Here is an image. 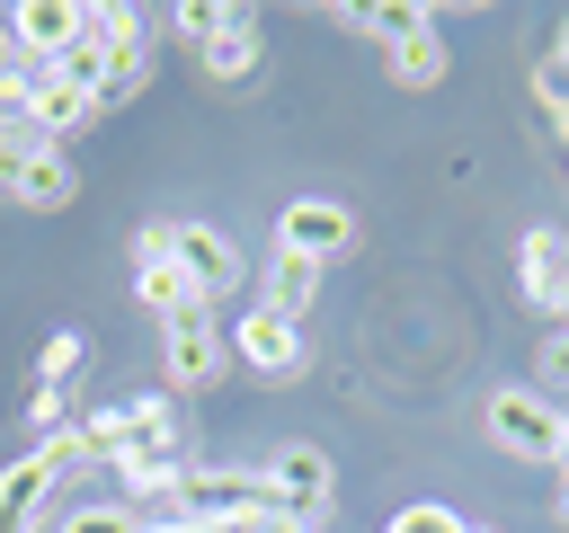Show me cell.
I'll return each instance as SVG.
<instances>
[{
  "label": "cell",
  "mask_w": 569,
  "mask_h": 533,
  "mask_svg": "<svg viewBox=\"0 0 569 533\" xmlns=\"http://www.w3.org/2000/svg\"><path fill=\"white\" fill-rule=\"evenodd\" d=\"M391 533H471V524H462L453 506H436V497H427V506H400V515H391Z\"/></svg>",
  "instance_id": "cell-22"
},
{
  "label": "cell",
  "mask_w": 569,
  "mask_h": 533,
  "mask_svg": "<svg viewBox=\"0 0 569 533\" xmlns=\"http://www.w3.org/2000/svg\"><path fill=\"white\" fill-rule=\"evenodd\" d=\"M542 364H551V382L569 391V329H560V338H542Z\"/></svg>",
  "instance_id": "cell-25"
},
{
  "label": "cell",
  "mask_w": 569,
  "mask_h": 533,
  "mask_svg": "<svg viewBox=\"0 0 569 533\" xmlns=\"http://www.w3.org/2000/svg\"><path fill=\"white\" fill-rule=\"evenodd\" d=\"M160 373H169V391H213L231 373V338L213 329V311L160 320Z\"/></svg>",
  "instance_id": "cell-6"
},
{
  "label": "cell",
  "mask_w": 569,
  "mask_h": 533,
  "mask_svg": "<svg viewBox=\"0 0 569 533\" xmlns=\"http://www.w3.org/2000/svg\"><path fill=\"white\" fill-rule=\"evenodd\" d=\"M231 364H249L258 382H293L302 364H311V338H302V320H284V311H240V329H231Z\"/></svg>",
  "instance_id": "cell-7"
},
{
  "label": "cell",
  "mask_w": 569,
  "mask_h": 533,
  "mask_svg": "<svg viewBox=\"0 0 569 533\" xmlns=\"http://www.w3.org/2000/svg\"><path fill=\"white\" fill-rule=\"evenodd\" d=\"M480 426H489L498 453H525V462H560V444H569L560 400H542V391H525V382L489 391V400H480Z\"/></svg>",
  "instance_id": "cell-3"
},
{
  "label": "cell",
  "mask_w": 569,
  "mask_h": 533,
  "mask_svg": "<svg viewBox=\"0 0 569 533\" xmlns=\"http://www.w3.org/2000/svg\"><path fill=\"white\" fill-rule=\"evenodd\" d=\"M391 80H400V89H436V80H445V36H436V27L409 36V44L391 53Z\"/></svg>",
  "instance_id": "cell-19"
},
{
  "label": "cell",
  "mask_w": 569,
  "mask_h": 533,
  "mask_svg": "<svg viewBox=\"0 0 569 533\" xmlns=\"http://www.w3.org/2000/svg\"><path fill=\"white\" fill-rule=\"evenodd\" d=\"M311 293H320V266H311V258H284V249H276V258L258 266V302H267V311L302 320V311H311Z\"/></svg>",
  "instance_id": "cell-15"
},
{
  "label": "cell",
  "mask_w": 569,
  "mask_h": 533,
  "mask_svg": "<svg viewBox=\"0 0 569 533\" xmlns=\"http://www.w3.org/2000/svg\"><path fill=\"white\" fill-rule=\"evenodd\" d=\"M329 18H338V27H356V36H373L382 53H400L409 36H427V27H436L427 9H329Z\"/></svg>",
  "instance_id": "cell-16"
},
{
  "label": "cell",
  "mask_w": 569,
  "mask_h": 533,
  "mask_svg": "<svg viewBox=\"0 0 569 533\" xmlns=\"http://www.w3.org/2000/svg\"><path fill=\"white\" fill-rule=\"evenodd\" d=\"M27 151H36V133H27V124H0V195L18 187V169H27Z\"/></svg>",
  "instance_id": "cell-23"
},
{
  "label": "cell",
  "mask_w": 569,
  "mask_h": 533,
  "mask_svg": "<svg viewBox=\"0 0 569 533\" xmlns=\"http://www.w3.org/2000/svg\"><path fill=\"white\" fill-rule=\"evenodd\" d=\"M213 18H222V0H187V9H169V27H178L187 44H204V36H213Z\"/></svg>",
  "instance_id": "cell-24"
},
{
  "label": "cell",
  "mask_w": 569,
  "mask_h": 533,
  "mask_svg": "<svg viewBox=\"0 0 569 533\" xmlns=\"http://www.w3.org/2000/svg\"><path fill=\"white\" fill-rule=\"evenodd\" d=\"M533 98H542L551 124H569V53H542L533 62Z\"/></svg>",
  "instance_id": "cell-20"
},
{
  "label": "cell",
  "mask_w": 569,
  "mask_h": 533,
  "mask_svg": "<svg viewBox=\"0 0 569 533\" xmlns=\"http://www.w3.org/2000/svg\"><path fill=\"white\" fill-rule=\"evenodd\" d=\"M276 249H284V258L329 266L338 249H356V213H347V204H329V195H284V213H276Z\"/></svg>",
  "instance_id": "cell-8"
},
{
  "label": "cell",
  "mask_w": 569,
  "mask_h": 533,
  "mask_svg": "<svg viewBox=\"0 0 569 533\" xmlns=\"http://www.w3.org/2000/svg\"><path fill=\"white\" fill-rule=\"evenodd\" d=\"M133 302L151 311V320H187V311H204L196 302V284L178 275V258H169V231L151 222V231H133Z\"/></svg>",
  "instance_id": "cell-11"
},
{
  "label": "cell",
  "mask_w": 569,
  "mask_h": 533,
  "mask_svg": "<svg viewBox=\"0 0 569 533\" xmlns=\"http://www.w3.org/2000/svg\"><path fill=\"white\" fill-rule=\"evenodd\" d=\"M44 533H142V524H133L124 497H71V506H53Z\"/></svg>",
  "instance_id": "cell-17"
},
{
  "label": "cell",
  "mask_w": 569,
  "mask_h": 533,
  "mask_svg": "<svg viewBox=\"0 0 569 533\" xmlns=\"http://www.w3.org/2000/svg\"><path fill=\"white\" fill-rule=\"evenodd\" d=\"M62 418H71V391L36 382V391H27V426H36V435H62Z\"/></svg>",
  "instance_id": "cell-21"
},
{
  "label": "cell",
  "mask_w": 569,
  "mask_h": 533,
  "mask_svg": "<svg viewBox=\"0 0 569 533\" xmlns=\"http://www.w3.org/2000/svg\"><path fill=\"white\" fill-rule=\"evenodd\" d=\"M267 489H276V506H284V524H302V533H320L329 524V506H338V462L320 453V444H276L267 453Z\"/></svg>",
  "instance_id": "cell-4"
},
{
  "label": "cell",
  "mask_w": 569,
  "mask_h": 533,
  "mask_svg": "<svg viewBox=\"0 0 569 533\" xmlns=\"http://www.w3.org/2000/svg\"><path fill=\"white\" fill-rule=\"evenodd\" d=\"M516 266H525V302H533L551 329H569V240H560L551 222H533V231L516 240Z\"/></svg>",
  "instance_id": "cell-12"
},
{
  "label": "cell",
  "mask_w": 569,
  "mask_h": 533,
  "mask_svg": "<svg viewBox=\"0 0 569 533\" xmlns=\"http://www.w3.org/2000/svg\"><path fill=\"white\" fill-rule=\"evenodd\" d=\"M71 435H80V453H89V462H107V471L124 480V497H133V489H160V480H178V471H187V426H178L169 391H142V400L89 409Z\"/></svg>",
  "instance_id": "cell-1"
},
{
  "label": "cell",
  "mask_w": 569,
  "mask_h": 533,
  "mask_svg": "<svg viewBox=\"0 0 569 533\" xmlns=\"http://www.w3.org/2000/svg\"><path fill=\"white\" fill-rule=\"evenodd\" d=\"M196 62H204V80H213V89H249V80H258V62H267L258 9H231V0H222V18H213V36L196 44Z\"/></svg>",
  "instance_id": "cell-9"
},
{
  "label": "cell",
  "mask_w": 569,
  "mask_h": 533,
  "mask_svg": "<svg viewBox=\"0 0 569 533\" xmlns=\"http://www.w3.org/2000/svg\"><path fill=\"white\" fill-rule=\"evenodd\" d=\"M258 533H302V524H284V515H267V524H258Z\"/></svg>",
  "instance_id": "cell-27"
},
{
  "label": "cell",
  "mask_w": 569,
  "mask_h": 533,
  "mask_svg": "<svg viewBox=\"0 0 569 533\" xmlns=\"http://www.w3.org/2000/svg\"><path fill=\"white\" fill-rule=\"evenodd\" d=\"M204 533H258V524H204Z\"/></svg>",
  "instance_id": "cell-28"
},
{
  "label": "cell",
  "mask_w": 569,
  "mask_h": 533,
  "mask_svg": "<svg viewBox=\"0 0 569 533\" xmlns=\"http://www.w3.org/2000/svg\"><path fill=\"white\" fill-rule=\"evenodd\" d=\"M471 533H480V524H471Z\"/></svg>",
  "instance_id": "cell-29"
},
{
  "label": "cell",
  "mask_w": 569,
  "mask_h": 533,
  "mask_svg": "<svg viewBox=\"0 0 569 533\" xmlns=\"http://www.w3.org/2000/svg\"><path fill=\"white\" fill-rule=\"evenodd\" d=\"M80 373H89V329H53V338H44V355H36V382L71 391Z\"/></svg>",
  "instance_id": "cell-18"
},
{
  "label": "cell",
  "mask_w": 569,
  "mask_h": 533,
  "mask_svg": "<svg viewBox=\"0 0 569 533\" xmlns=\"http://www.w3.org/2000/svg\"><path fill=\"white\" fill-rule=\"evenodd\" d=\"M89 124H107V115H98V98H89L80 80H62V71L44 62V71H36V89H27V133L62 151V142H80Z\"/></svg>",
  "instance_id": "cell-10"
},
{
  "label": "cell",
  "mask_w": 569,
  "mask_h": 533,
  "mask_svg": "<svg viewBox=\"0 0 569 533\" xmlns=\"http://www.w3.org/2000/svg\"><path fill=\"white\" fill-rule=\"evenodd\" d=\"M71 36H80V9H62V0H18V9H9V44H18L27 62H62Z\"/></svg>",
  "instance_id": "cell-13"
},
{
  "label": "cell",
  "mask_w": 569,
  "mask_h": 533,
  "mask_svg": "<svg viewBox=\"0 0 569 533\" xmlns=\"http://www.w3.org/2000/svg\"><path fill=\"white\" fill-rule=\"evenodd\" d=\"M160 231H169V258H178V275L196 284V302H204V311L249 275V258H240V240H231V231H213V222H160Z\"/></svg>",
  "instance_id": "cell-5"
},
{
  "label": "cell",
  "mask_w": 569,
  "mask_h": 533,
  "mask_svg": "<svg viewBox=\"0 0 569 533\" xmlns=\"http://www.w3.org/2000/svg\"><path fill=\"white\" fill-rule=\"evenodd\" d=\"M9 195H18V204H27V213H71V204H80V178H71V160H62V151H53V142H36V151H27V169H18V187H9Z\"/></svg>",
  "instance_id": "cell-14"
},
{
  "label": "cell",
  "mask_w": 569,
  "mask_h": 533,
  "mask_svg": "<svg viewBox=\"0 0 569 533\" xmlns=\"http://www.w3.org/2000/svg\"><path fill=\"white\" fill-rule=\"evenodd\" d=\"M80 462H89V453H80L71 426L44 435L36 453L0 462V533H44V524H53V497H62V480H71Z\"/></svg>",
  "instance_id": "cell-2"
},
{
  "label": "cell",
  "mask_w": 569,
  "mask_h": 533,
  "mask_svg": "<svg viewBox=\"0 0 569 533\" xmlns=\"http://www.w3.org/2000/svg\"><path fill=\"white\" fill-rule=\"evenodd\" d=\"M9 53H18V44H9V9H0V62H9Z\"/></svg>",
  "instance_id": "cell-26"
}]
</instances>
